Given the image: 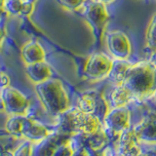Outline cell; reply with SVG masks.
Returning a JSON list of instances; mask_svg holds the SVG:
<instances>
[{"label": "cell", "mask_w": 156, "mask_h": 156, "mask_svg": "<svg viewBox=\"0 0 156 156\" xmlns=\"http://www.w3.org/2000/svg\"><path fill=\"white\" fill-rule=\"evenodd\" d=\"M10 79L6 73H4L2 70H0V93L3 89L9 86Z\"/></svg>", "instance_id": "cell-22"}, {"label": "cell", "mask_w": 156, "mask_h": 156, "mask_svg": "<svg viewBox=\"0 0 156 156\" xmlns=\"http://www.w3.org/2000/svg\"><path fill=\"white\" fill-rule=\"evenodd\" d=\"M27 1H29V2H33V3H34V1H35V0H27Z\"/></svg>", "instance_id": "cell-31"}, {"label": "cell", "mask_w": 156, "mask_h": 156, "mask_svg": "<svg viewBox=\"0 0 156 156\" xmlns=\"http://www.w3.org/2000/svg\"><path fill=\"white\" fill-rule=\"evenodd\" d=\"M5 36V17L0 20V43Z\"/></svg>", "instance_id": "cell-23"}, {"label": "cell", "mask_w": 156, "mask_h": 156, "mask_svg": "<svg viewBox=\"0 0 156 156\" xmlns=\"http://www.w3.org/2000/svg\"><path fill=\"white\" fill-rule=\"evenodd\" d=\"M146 48L151 53L156 52V15L151 20L146 32Z\"/></svg>", "instance_id": "cell-17"}, {"label": "cell", "mask_w": 156, "mask_h": 156, "mask_svg": "<svg viewBox=\"0 0 156 156\" xmlns=\"http://www.w3.org/2000/svg\"><path fill=\"white\" fill-rule=\"evenodd\" d=\"M35 92L42 106L49 114L58 116L69 108V98L62 85L57 78L35 84Z\"/></svg>", "instance_id": "cell-3"}, {"label": "cell", "mask_w": 156, "mask_h": 156, "mask_svg": "<svg viewBox=\"0 0 156 156\" xmlns=\"http://www.w3.org/2000/svg\"><path fill=\"white\" fill-rule=\"evenodd\" d=\"M33 2H29L27 1V0H23V8L21 11V15H23V16H27V15H29L33 10Z\"/></svg>", "instance_id": "cell-21"}, {"label": "cell", "mask_w": 156, "mask_h": 156, "mask_svg": "<svg viewBox=\"0 0 156 156\" xmlns=\"http://www.w3.org/2000/svg\"><path fill=\"white\" fill-rule=\"evenodd\" d=\"M23 0H6L5 2V11L12 15L21 14Z\"/></svg>", "instance_id": "cell-19"}, {"label": "cell", "mask_w": 156, "mask_h": 156, "mask_svg": "<svg viewBox=\"0 0 156 156\" xmlns=\"http://www.w3.org/2000/svg\"><path fill=\"white\" fill-rule=\"evenodd\" d=\"M151 62H153L154 65L156 66V52L152 53V56H151V60H150Z\"/></svg>", "instance_id": "cell-27"}, {"label": "cell", "mask_w": 156, "mask_h": 156, "mask_svg": "<svg viewBox=\"0 0 156 156\" xmlns=\"http://www.w3.org/2000/svg\"><path fill=\"white\" fill-rule=\"evenodd\" d=\"M120 84L132 93L135 100H145L156 94V66L153 62L132 63Z\"/></svg>", "instance_id": "cell-1"}, {"label": "cell", "mask_w": 156, "mask_h": 156, "mask_svg": "<svg viewBox=\"0 0 156 156\" xmlns=\"http://www.w3.org/2000/svg\"><path fill=\"white\" fill-rule=\"evenodd\" d=\"M108 156H123V155H121L120 153L117 152V153H115V154H113V155H108Z\"/></svg>", "instance_id": "cell-29"}, {"label": "cell", "mask_w": 156, "mask_h": 156, "mask_svg": "<svg viewBox=\"0 0 156 156\" xmlns=\"http://www.w3.org/2000/svg\"><path fill=\"white\" fill-rule=\"evenodd\" d=\"M22 55L27 65L45 61L46 53L42 46L36 41H29L23 46Z\"/></svg>", "instance_id": "cell-14"}, {"label": "cell", "mask_w": 156, "mask_h": 156, "mask_svg": "<svg viewBox=\"0 0 156 156\" xmlns=\"http://www.w3.org/2000/svg\"><path fill=\"white\" fill-rule=\"evenodd\" d=\"M33 144L29 140H24L14 150V156H32Z\"/></svg>", "instance_id": "cell-18"}, {"label": "cell", "mask_w": 156, "mask_h": 156, "mask_svg": "<svg viewBox=\"0 0 156 156\" xmlns=\"http://www.w3.org/2000/svg\"><path fill=\"white\" fill-rule=\"evenodd\" d=\"M105 42L108 52L116 60H128L132 53V45L128 36L120 30L107 32Z\"/></svg>", "instance_id": "cell-9"}, {"label": "cell", "mask_w": 156, "mask_h": 156, "mask_svg": "<svg viewBox=\"0 0 156 156\" xmlns=\"http://www.w3.org/2000/svg\"><path fill=\"white\" fill-rule=\"evenodd\" d=\"M88 0H58L63 7L70 10V11L79 12L80 10L84 7Z\"/></svg>", "instance_id": "cell-20"}, {"label": "cell", "mask_w": 156, "mask_h": 156, "mask_svg": "<svg viewBox=\"0 0 156 156\" xmlns=\"http://www.w3.org/2000/svg\"><path fill=\"white\" fill-rule=\"evenodd\" d=\"M114 58L101 52H95L88 58L83 69V75L90 80H101L108 77Z\"/></svg>", "instance_id": "cell-6"}, {"label": "cell", "mask_w": 156, "mask_h": 156, "mask_svg": "<svg viewBox=\"0 0 156 156\" xmlns=\"http://www.w3.org/2000/svg\"><path fill=\"white\" fill-rule=\"evenodd\" d=\"M79 12H81V15L90 24L95 36L96 46L97 48H100L106 24L110 18L106 4L101 2L100 0H88Z\"/></svg>", "instance_id": "cell-4"}, {"label": "cell", "mask_w": 156, "mask_h": 156, "mask_svg": "<svg viewBox=\"0 0 156 156\" xmlns=\"http://www.w3.org/2000/svg\"><path fill=\"white\" fill-rule=\"evenodd\" d=\"M100 1L102 2V3H105V4H106V5H108V4L112 3L113 1H115V0H100Z\"/></svg>", "instance_id": "cell-28"}, {"label": "cell", "mask_w": 156, "mask_h": 156, "mask_svg": "<svg viewBox=\"0 0 156 156\" xmlns=\"http://www.w3.org/2000/svg\"><path fill=\"white\" fill-rule=\"evenodd\" d=\"M102 128V122L98 117L84 112L79 107L68 108L58 115V133L65 136L89 135Z\"/></svg>", "instance_id": "cell-2"}, {"label": "cell", "mask_w": 156, "mask_h": 156, "mask_svg": "<svg viewBox=\"0 0 156 156\" xmlns=\"http://www.w3.org/2000/svg\"><path fill=\"white\" fill-rule=\"evenodd\" d=\"M26 72L34 84H39L52 77V69L45 61L27 65Z\"/></svg>", "instance_id": "cell-13"}, {"label": "cell", "mask_w": 156, "mask_h": 156, "mask_svg": "<svg viewBox=\"0 0 156 156\" xmlns=\"http://www.w3.org/2000/svg\"><path fill=\"white\" fill-rule=\"evenodd\" d=\"M135 98L132 93L123 84H117L110 94V108L126 107V105L134 101Z\"/></svg>", "instance_id": "cell-15"}, {"label": "cell", "mask_w": 156, "mask_h": 156, "mask_svg": "<svg viewBox=\"0 0 156 156\" xmlns=\"http://www.w3.org/2000/svg\"><path fill=\"white\" fill-rule=\"evenodd\" d=\"M0 111H5V105H4V101L2 100V98L0 97Z\"/></svg>", "instance_id": "cell-26"}, {"label": "cell", "mask_w": 156, "mask_h": 156, "mask_svg": "<svg viewBox=\"0 0 156 156\" xmlns=\"http://www.w3.org/2000/svg\"><path fill=\"white\" fill-rule=\"evenodd\" d=\"M0 156H14V151L11 150H5L0 153Z\"/></svg>", "instance_id": "cell-25"}, {"label": "cell", "mask_w": 156, "mask_h": 156, "mask_svg": "<svg viewBox=\"0 0 156 156\" xmlns=\"http://www.w3.org/2000/svg\"><path fill=\"white\" fill-rule=\"evenodd\" d=\"M136 156H148V154H145V153H143V152H141L140 154L136 155Z\"/></svg>", "instance_id": "cell-30"}, {"label": "cell", "mask_w": 156, "mask_h": 156, "mask_svg": "<svg viewBox=\"0 0 156 156\" xmlns=\"http://www.w3.org/2000/svg\"><path fill=\"white\" fill-rule=\"evenodd\" d=\"M5 105V112L10 115H27L29 107V101L26 95L16 89L8 86L0 93Z\"/></svg>", "instance_id": "cell-7"}, {"label": "cell", "mask_w": 156, "mask_h": 156, "mask_svg": "<svg viewBox=\"0 0 156 156\" xmlns=\"http://www.w3.org/2000/svg\"><path fill=\"white\" fill-rule=\"evenodd\" d=\"M102 128L108 136L118 140L130 128V111L126 107L110 108L102 120Z\"/></svg>", "instance_id": "cell-5"}, {"label": "cell", "mask_w": 156, "mask_h": 156, "mask_svg": "<svg viewBox=\"0 0 156 156\" xmlns=\"http://www.w3.org/2000/svg\"><path fill=\"white\" fill-rule=\"evenodd\" d=\"M78 107L84 112L98 117L101 122L110 110L107 101L97 92L84 93L78 100Z\"/></svg>", "instance_id": "cell-8"}, {"label": "cell", "mask_w": 156, "mask_h": 156, "mask_svg": "<svg viewBox=\"0 0 156 156\" xmlns=\"http://www.w3.org/2000/svg\"><path fill=\"white\" fill-rule=\"evenodd\" d=\"M140 143L134 130H127L117 140V150L123 156H136L143 151L138 144Z\"/></svg>", "instance_id": "cell-12"}, {"label": "cell", "mask_w": 156, "mask_h": 156, "mask_svg": "<svg viewBox=\"0 0 156 156\" xmlns=\"http://www.w3.org/2000/svg\"><path fill=\"white\" fill-rule=\"evenodd\" d=\"M5 2H6V0H0V20L4 18L7 13L5 11Z\"/></svg>", "instance_id": "cell-24"}, {"label": "cell", "mask_w": 156, "mask_h": 156, "mask_svg": "<svg viewBox=\"0 0 156 156\" xmlns=\"http://www.w3.org/2000/svg\"><path fill=\"white\" fill-rule=\"evenodd\" d=\"M155 96H156V94H155Z\"/></svg>", "instance_id": "cell-32"}, {"label": "cell", "mask_w": 156, "mask_h": 156, "mask_svg": "<svg viewBox=\"0 0 156 156\" xmlns=\"http://www.w3.org/2000/svg\"><path fill=\"white\" fill-rule=\"evenodd\" d=\"M133 130L139 141L156 144V112H150Z\"/></svg>", "instance_id": "cell-11"}, {"label": "cell", "mask_w": 156, "mask_h": 156, "mask_svg": "<svg viewBox=\"0 0 156 156\" xmlns=\"http://www.w3.org/2000/svg\"><path fill=\"white\" fill-rule=\"evenodd\" d=\"M24 116L26 115H11L6 122V130L9 134L20 138Z\"/></svg>", "instance_id": "cell-16"}, {"label": "cell", "mask_w": 156, "mask_h": 156, "mask_svg": "<svg viewBox=\"0 0 156 156\" xmlns=\"http://www.w3.org/2000/svg\"><path fill=\"white\" fill-rule=\"evenodd\" d=\"M51 134L47 127L39 121L27 117V115L23 117L20 138L31 141L32 144H37L45 140Z\"/></svg>", "instance_id": "cell-10"}]
</instances>
